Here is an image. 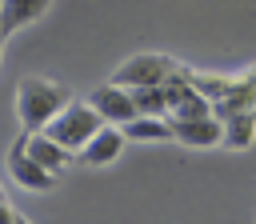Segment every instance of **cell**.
Here are the masks:
<instances>
[{"mask_svg": "<svg viewBox=\"0 0 256 224\" xmlns=\"http://www.w3.org/2000/svg\"><path fill=\"white\" fill-rule=\"evenodd\" d=\"M68 104H72L68 84H56L48 76H24L16 84V116L24 132H44Z\"/></svg>", "mask_w": 256, "mask_h": 224, "instance_id": "6da1fadb", "label": "cell"}, {"mask_svg": "<svg viewBox=\"0 0 256 224\" xmlns=\"http://www.w3.org/2000/svg\"><path fill=\"white\" fill-rule=\"evenodd\" d=\"M104 124H108V120H104V116H100L92 104L72 100V104H68V108H64V112H60V116H56V120L44 128V132H48L52 140H60L64 148L80 152V148H84V144H88V140H92V136H96Z\"/></svg>", "mask_w": 256, "mask_h": 224, "instance_id": "7a4b0ae2", "label": "cell"}, {"mask_svg": "<svg viewBox=\"0 0 256 224\" xmlns=\"http://www.w3.org/2000/svg\"><path fill=\"white\" fill-rule=\"evenodd\" d=\"M180 72V64L172 60V56H160V52H140V56H132V60H124L120 68H116V84H124V88H144V84H164V80H172Z\"/></svg>", "mask_w": 256, "mask_h": 224, "instance_id": "3957f363", "label": "cell"}, {"mask_svg": "<svg viewBox=\"0 0 256 224\" xmlns=\"http://www.w3.org/2000/svg\"><path fill=\"white\" fill-rule=\"evenodd\" d=\"M88 104L108 120V124H128L132 116H140V108H136V96H132V88H124V84H116V80H108V84H100L92 96H88Z\"/></svg>", "mask_w": 256, "mask_h": 224, "instance_id": "277c9868", "label": "cell"}, {"mask_svg": "<svg viewBox=\"0 0 256 224\" xmlns=\"http://www.w3.org/2000/svg\"><path fill=\"white\" fill-rule=\"evenodd\" d=\"M8 172H12V180H16L20 188H28V192H48V188H52V180H56L44 164H36V160L28 156L24 136L8 148Z\"/></svg>", "mask_w": 256, "mask_h": 224, "instance_id": "5b68a950", "label": "cell"}, {"mask_svg": "<svg viewBox=\"0 0 256 224\" xmlns=\"http://www.w3.org/2000/svg\"><path fill=\"white\" fill-rule=\"evenodd\" d=\"M172 140L188 144V148H212L224 140V120L220 116H188V120H172Z\"/></svg>", "mask_w": 256, "mask_h": 224, "instance_id": "8992f818", "label": "cell"}, {"mask_svg": "<svg viewBox=\"0 0 256 224\" xmlns=\"http://www.w3.org/2000/svg\"><path fill=\"white\" fill-rule=\"evenodd\" d=\"M24 148H28V156H32L36 164H44L52 176H60L64 164L72 160V148H64V144L52 140L48 132H24Z\"/></svg>", "mask_w": 256, "mask_h": 224, "instance_id": "52a82bcc", "label": "cell"}, {"mask_svg": "<svg viewBox=\"0 0 256 224\" xmlns=\"http://www.w3.org/2000/svg\"><path fill=\"white\" fill-rule=\"evenodd\" d=\"M124 128L116 124V128H100L84 148H80V160L84 164H108V160H116L120 156V148H124Z\"/></svg>", "mask_w": 256, "mask_h": 224, "instance_id": "ba28073f", "label": "cell"}, {"mask_svg": "<svg viewBox=\"0 0 256 224\" xmlns=\"http://www.w3.org/2000/svg\"><path fill=\"white\" fill-rule=\"evenodd\" d=\"M48 4H52V0H4V8H0V28H4V36L16 32L20 24L40 20Z\"/></svg>", "mask_w": 256, "mask_h": 224, "instance_id": "9c48e42d", "label": "cell"}, {"mask_svg": "<svg viewBox=\"0 0 256 224\" xmlns=\"http://www.w3.org/2000/svg\"><path fill=\"white\" fill-rule=\"evenodd\" d=\"M128 140H172V120L168 116H132L128 124H120Z\"/></svg>", "mask_w": 256, "mask_h": 224, "instance_id": "30bf717a", "label": "cell"}, {"mask_svg": "<svg viewBox=\"0 0 256 224\" xmlns=\"http://www.w3.org/2000/svg\"><path fill=\"white\" fill-rule=\"evenodd\" d=\"M252 140H256V108L224 116V144L228 148H248Z\"/></svg>", "mask_w": 256, "mask_h": 224, "instance_id": "8fae6325", "label": "cell"}, {"mask_svg": "<svg viewBox=\"0 0 256 224\" xmlns=\"http://www.w3.org/2000/svg\"><path fill=\"white\" fill-rule=\"evenodd\" d=\"M132 96H136V108L144 112V116H168V80L164 84H144V88H132Z\"/></svg>", "mask_w": 256, "mask_h": 224, "instance_id": "7c38bea8", "label": "cell"}, {"mask_svg": "<svg viewBox=\"0 0 256 224\" xmlns=\"http://www.w3.org/2000/svg\"><path fill=\"white\" fill-rule=\"evenodd\" d=\"M0 224H20V216H16V212H12L4 200H0Z\"/></svg>", "mask_w": 256, "mask_h": 224, "instance_id": "4fadbf2b", "label": "cell"}, {"mask_svg": "<svg viewBox=\"0 0 256 224\" xmlns=\"http://www.w3.org/2000/svg\"><path fill=\"white\" fill-rule=\"evenodd\" d=\"M0 200H4V188H0Z\"/></svg>", "mask_w": 256, "mask_h": 224, "instance_id": "5bb4252c", "label": "cell"}, {"mask_svg": "<svg viewBox=\"0 0 256 224\" xmlns=\"http://www.w3.org/2000/svg\"><path fill=\"white\" fill-rule=\"evenodd\" d=\"M0 40H4V28H0Z\"/></svg>", "mask_w": 256, "mask_h": 224, "instance_id": "9a60e30c", "label": "cell"}, {"mask_svg": "<svg viewBox=\"0 0 256 224\" xmlns=\"http://www.w3.org/2000/svg\"><path fill=\"white\" fill-rule=\"evenodd\" d=\"M0 8H4V0H0Z\"/></svg>", "mask_w": 256, "mask_h": 224, "instance_id": "2e32d148", "label": "cell"}, {"mask_svg": "<svg viewBox=\"0 0 256 224\" xmlns=\"http://www.w3.org/2000/svg\"><path fill=\"white\" fill-rule=\"evenodd\" d=\"M20 224H28V220H20Z\"/></svg>", "mask_w": 256, "mask_h": 224, "instance_id": "e0dca14e", "label": "cell"}]
</instances>
